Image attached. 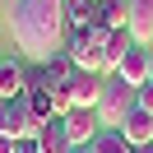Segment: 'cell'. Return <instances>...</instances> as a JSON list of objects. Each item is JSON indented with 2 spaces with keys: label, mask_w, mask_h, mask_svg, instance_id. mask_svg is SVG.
<instances>
[{
  "label": "cell",
  "mask_w": 153,
  "mask_h": 153,
  "mask_svg": "<svg viewBox=\"0 0 153 153\" xmlns=\"http://www.w3.org/2000/svg\"><path fill=\"white\" fill-rule=\"evenodd\" d=\"M97 121H102V130H121L125 116L134 111V88L125 84V79L116 74H102V97H97Z\"/></svg>",
  "instance_id": "3957f363"
},
{
  "label": "cell",
  "mask_w": 153,
  "mask_h": 153,
  "mask_svg": "<svg viewBox=\"0 0 153 153\" xmlns=\"http://www.w3.org/2000/svg\"><path fill=\"white\" fill-rule=\"evenodd\" d=\"M14 153H42V149H37V139H19V144H14Z\"/></svg>",
  "instance_id": "ac0fdd59"
},
{
  "label": "cell",
  "mask_w": 153,
  "mask_h": 153,
  "mask_svg": "<svg viewBox=\"0 0 153 153\" xmlns=\"http://www.w3.org/2000/svg\"><path fill=\"white\" fill-rule=\"evenodd\" d=\"M93 153H134V149L125 144L121 130H97L93 134Z\"/></svg>",
  "instance_id": "9a60e30c"
},
{
  "label": "cell",
  "mask_w": 153,
  "mask_h": 153,
  "mask_svg": "<svg viewBox=\"0 0 153 153\" xmlns=\"http://www.w3.org/2000/svg\"><path fill=\"white\" fill-rule=\"evenodd\" d=\"M14 144H19V139H10V134H0V153H14Z\"/></svg>",
  "instance_id": "d6986e66"
},
{
  "label": "cell",
  "mask_w": 153,
  "mask_h": 153,
  "mask_svg": "<svg viewBox=\"0 0 153 153\" xmlns=\"http://www.w3.org/2000/svg\"><path fill=\"white\" fill-rule=\"evenodd\" d=\"M0 134H5V97H0Z\"/></svg>",
  "instance_id": "44dd1931"
},
{
  "label": "cell",
  "mask_w": 153,
  "mask_h": 153,
  "mask_svg": "<svg viewBox=\"0 0 153 153\" xmlns=\"http://www.w3.org/2000/svg\"><path fill=\"white\" fill-rule=\"evenodd\" d=\"M125 19H130V0H97V28H125Z\"/></svg>",
  "instance_id": "4fadbf2b"
},
{
  "label": "cell",
  "mask_w": 153,
  "mask_h": 153,
  "mask_svg": "<svg viewBox=\"0 0 153 153\" xmlns=\"http://www.w3.org/2000/svg\"><path fill=\"white\" fill-rule=\"evenodd\" d=\"M97 130H102V121H97L93 107H74V111L65 116V134H70V144H93Z\"/></svg>",
  "instance_id": "52a82bcc"
},
{
  "label": "cell",
  "mask_w": 153,
  "mask_h": 153,
  "mask_svg": "<svg viewBox=\"0 0 153 153\" xmlns=\"http://www.w3.org/2000/svg\"><path fill=\"white\" fill-rule=\"evenodd\" d=\"M0 60H5V56H0Z\"/></svg>",
  "instance_id": "cb8c5ba5"
},
{
  "label": "cell",
  "mask_w": 153,
  "mask_h": 153,
  "mask_svg": "<svg viewBox=\"0 0 153 153\" xmlns=\"http://www.w3.org/2000/svg\"><path fill=\"white\" fill-rule=\"evenodd\" d=\"M102 47H107V28H97V23H88V28H70L65 33V56H70V65L74 70H88V74H107V56H102Z\"/></svg>",
  "instance_id": "7a4b0ae2"
},
{
  "label": "cell",
  "mask_w": 153,
  "mask_h": 153,
  "mask_svg": "<svg viewBox=\"0 0 153 153\" xmlns=\"http://www.w3.org/2000/svg\"><path fill=\"white\" fill-rule=\"evenodd\" d=\"M134 107L153 116V79H149V84H139V88H134Z\"/></svg>",
  "instance_id": "e0dca14e"
},
{
  "label": "cell",
  "mask_w": 153,
  "mask_h": 153,
  "mask_svg": "<svg viewBox=\"0 0 153 153\" xmlns=\"http://www.w3.org/2000/svg\"><path fill=\"white\" fill-rule=\"evenodd\" d=\"M134 153H153V144H144V149H134Z\"/></svg>",
  "instance_id": "603a6c76"
},
{
  "label": "cell",
  "mask_w": 153,
  "mask_h": 153,
  "mask_svg": "<svg viewBox=\"0 0 153 153\" xmlns=\"http://www.w3.org/2000/svg\"><path fill=\"white\" fill-rule=\"evenodd\" d=\"M60 14L70 28H88L97 19V0H60Z\"/></svg>",
  "instance_id": "5bb4252c"
},
{
  "label": "cell",
  "mask_w": 153,
  "mask_h": 153,
  "mask_svg": "<svg viewBox=\"0 0 153 153\" xmlns=\"http://www.w3.org/2000/svg\"><path fill=\"white\" fill-rule=\"evenodd\" d=\"M28 97V107H33V116H37V121H51V116H56V107H51V93L47 88H33V93H23Z\"/></svg>",
  "instance_id": "2e32d148"
},
{
  "label": "cell",
  "mask_w": 153,
  "mask_h": 153,
  "mask_svg": "<svg viewBox=\"0 0 153 153\" xmlns=\"http://www.w3.org/2000/svg\"><path fill=\"white\" fill-rule=\"evenodd\" d=\"M65 153H93V144H70Z\"/></svg>",
  "instance_id": "ffe728a7"
},
{
  "label": "cell",
  "mask_w": 153,
  "mask_h": 153,
  "mask_svg": "<svg viewBox=\"0 0 153 153\" xmlns=\"http://www.w3.org/2000/svg\"><path fill=\"white\" fill-rule=\"evenodd\" d=\"M23 93H28V60L5 56L0 60V97H23Z\"/></svg>",
  "instance_id": "5b68a950"
},
{
  "label": "cell",
  "mask_w": 153,
  "mask_h": 153,
  "mask_svg": "<svg viewBox=\"0 0 153 153\" xmlns=\"http://www.w3.org/2000/svg\"><path fill=\"white\" fill-rule=\"evenodd\" d=\"M121 134H125V144H130V149H144V144H153V116L134 107V111L125 116V125H121Z\"/></svg>",
  "instance_id": "8fae6325"
},
{
  "label": "cell",
  "mask_w": 153,
  "mask_h": 153,
  "mask_svg": "<svg viewBox=\"0 0 153 153\" xmlns=\"http://www.w3.org/2000/svg\"><path fill=\"white\" fill-rule=\"evenodd\" d=\"M149 79H153V47H149Z\"/></svg>",
  "instance_id": "7402d4cb"
},
{
  "label": "cell",
  "mask_w": 153,
  "mask_h": 153,
  "mask_svg": "<svg viewBox=\"0 0 153 153\" xmlns=\"http://www.w3.org/2000/svg\"><path fill=\"white\" fill-rule=\"evenodd\" d=\"M33 139H37V149H42V153H65V149H70V134H65V116H51V121H42Z\"/></svg>",
  "instance_id": "30bf717a"
},
{
  "label": "cell",
  "mask_w": 153,
  "mask_h": 153,
  "mask_svg": "<svg viewBox=\"0 0 153 153\" xmlns=\"http://www.w3.org/2000/svg\"><path fill=\"white\" fill-rule=\"evenodd\" d=\"M37 125L42 121L33 116L28 97H5V134H10V139H33Z\"/></svg>",
  "instance_id": "277c9868"
},
{
  "label": "cell",
  "mask_w": 153,
  "mask_h": 153,
  "mask_svg": "<svg viewBox=\"0 0 153 153\" xmlns=\"http://www.w3.org/2000/svg\"><path fill=\"white\" fill-rule=\"evenodd\" d=\"M130 37L139 47H153V0H130V19H125Z\"/></svg>",
  "instance_id": "9c48e42d"
},
{
  "label": "cell",
  "mask_w": 153,
  "mask_h": 153,
  "mask_svg": "<svg viewBox=\"0 0 153 153\" xmlns=\"http://www.w3.org/2000/svg\"><path fill=\"white\" fill-rule=\"evenodd\" d=\"M130 47H139V42L130 37V28H111L107 33V47H102V56H107V74H116V65H121V56Z\"/></svg>",
  "instance_id": "7c38bea8"
},
{
  "label": "cell",
  "mask_w": 153,
  "mask_h": 153,
  "mask_svg": "<svg viewBox=\"0 0 153 153\" xmlns=\"http://www.w3.org/2000/svg\"><path fill=\"white\" fill-rule=\"evenodd\" d=\"M116 79H125L130 88L149 84V47H130L121 56V65H116Z\"/></svg>",
  "instance_id": "ba28073f"
},
{
  "label": "cell",
  "mask_w": 153,
  "mask_h": 153,
  "mask_svg": "<svg viewBox=\"0 0 153 153\" xmlns=\"http://www.w3.org/2000/svg\"><path fill=\"white\" fill-rule=\"evenodd\" d=\"M65 14L60 0H19L14 5V47L23 51V60H47L65 47Z\"/></svg>",
  "instance_id": "6da1fadb"
},
{
  "label": "cell",
  "mask_w": 153,
  "mask_h": 153,
  "mask_svg": "<svg viewBox=\"0 0 153 153\" xmlns=\"http://www.w3.org/2000/svg\"><path fill=\"white\" fill-rule=\"evenodd\" d=\"M65 88H70V102L74 107H97V97H102V74L74 70V74L65 79Z\"/></svg>",
  "instance_id": "8992f818"
}]
</instances>
